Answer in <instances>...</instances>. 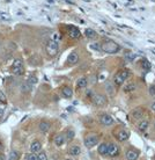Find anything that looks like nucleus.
<instances>
[{
	"mask_svg": "<svg viewBox=\"0 0 155 160\" xmlns=\"http://www.w3.org/2000/svg\"><path fill=\"white\" fill-rule=\"evenodd\" d=\"M4 150V146H3V144H1V143H0V152H1V151Z\"/></svg>",
	"mask_w": 155,
	"mask_h": 160,
	"instance_id": "41",
	"label": "nucleus"
},
{
	"mask_svg": "<svg viewBox=\"0 0 155 160\" xmlns=\"http://www.w3.org/2000/svg\"><path fill=\"white\" fill-rule=\"evenodd\" d=\"M66 160H71V159H66Z\"/></svg>",
	"mask_w": 155,
	"mask_h": 160,
	"instance_id": "43",
	"label": "nucleus"
},
{
	"mask_svg": "<svg viewBox=\"0 0 155 160\" xmlns=\"http://www.w3.org/2000/svg\"><path fill=\"white\" fill-rule=\"evenodd\" d=\"M141 66H143V68H145V70H149L150 68V63L148 62L147 59H143L141 60Z\"/></svg>",
	"mask_w": 155,
	"mask_h": 160,
	"instance_id": "28",
	"label": "nucleus"
},
{
	"mask_svg": "<svg viewBox=\"0 0 155 160\" xmlns=\"http://www.w3.org/2000/svg\"><path fill=\"white\" fill-rule=\"evenodd\" d=\"M68 152H70L71 155H74V157H76V155H79L81 153V148L79 147L77 145H74V146H71Z\"/></svg>",
	"mask_w": 155,
	"mask_h": 160,
	"instance_id": "19",
	"label": "nucleus"
},
{
	"mask_svg": "<svg viewBox=\"0 0 155 160\" xmlns=\"http://www.w3.org/2000/svg\"><path fill=\"white\" fill-rule=\"evenodd\" d=\"M85 35H86V37L93 40V38H95L96 36H97V34H96V31L94 29H92V28H87L86 31H85Z\"/></svg>",
	"mask_w": 155,
	"mask_h": 160,
	"instance_id": "17",
	"label": "nucleus"
},
{
	"mask_svg": "<svg viewBox=\"0 0 155 160\" xmlns=\"http://www.w3.org/2000/svg\"><path fill=\"white\" fill-rule=\"evenodd\" d=\"M21 90H22L23 93L30 92V90H31V85H30V84H28L27 81H25V83H23L22 85H21Z\"/></svg>",
	"mask_w": 155,
	"mask_h": 160,
	"instance_id": "26",
	"label": "nucleus"
},
{
	"mask_svg": "<svg viewBox=\"0 0 155 160\" xmlns=\"http://www.w3.org/2000/svg\"><path fill=\"white\" fill-rule=\"evenodd\" d=\"M0 102L1 103H7V98H6V95L4 92L0 90Z\"/></svg>",
	"mask_w": 155,
	"mask_h": 160,
	"instance_id": "33",
	"label": "nucleus"
},
{
	"mask_svg": "<svg viewBox=\"0 0 155 160\" xmlns=\"http://www.w3.org/2000/svg\"><path fill=\"white\" fill-rule=\"evenodd\" d=\"M118 153H119V147H118L117 144H115V143L109 144V146H108V154L110 157H116V155H118Z\"/></svg>",
	"mask_w": 155,
	"mask_h": 160,
	"instance_id": "8",
	"label": "nucleus"
},
{
	"mask_svg": "<svg viewBox=\"0 0 155 160\" xmlns=\"http://www.w3.org/2000/svg\"><path fill=\"white\" fill-rule=\"evenodd\" d=\"M134 89H135V84L134 83H128V84H126V85H124V87H123V90L125 93L133 92Z\"/></svg>",
	"mask_w": 155,
	"mask_h": 160,
	"instance_id": "20",
	"label": "nucleus"
},
{
	"mask_svg": "<svg viewBox=\"0 0 155 160\" xmlns=\"http://www.w3.org/2000/svg\"><path fill=\"white\" fill-rule=\"evenodd\" d=\"M3 116H4V109L0 108V117H3Z\"/></svg>",
	"mask_w": 155,
	"mask_h": 160,
	"instance_id": "38",
	"label": "nucleus"
},
{
	"mask_svg": "<svg viewBox=\"0 0 155 160\" xmlns=\"http://www.w3.org/2000/svg\"><path fill=\"white\" fill-rule=\"evenodd\" d=\"M45 50H46V53H48L50 57H56L58 51H59V44H58V42H55V41L50 40L46 43Z\"/></svg>",
	"mask_w": 155,
	"mask_h": 160,
	"instance_id": "3",
	"label": "nucleus"
},
{
	"mask_svg": "<svg viewBox=\"0 0 155 160\" xmlns=\"http://www.w3.org/2000/svg\"><path fill=\"white\" fill-rule=\"evenodd\" d=\"M149 94L152 95V96H155V86H150L149 87Z\"/></svg>",
	"mask_w": 155,
	"mask_h": 160,
	"instance_id": "37",
	"label": "nucleus"
},
{
	"mask_svg": "<svg viewBox=\"0 0 155 160\" xmlns=\"http://www.w3.org/2000/svg\"><path fill=\"white\" fill-rule=\"evenodd\" d=\"M100 122L101 124L105 125V127H109V125L113 124V118L110 115H108V114H103V115L100 116Z\"/></svg>",
	"mask_w": 155,
	"mask_h": 160,
	"instance_id": "7",
	"label": "nucleus"
},
{
	"mask_svg": "<svg viewBox=\"0 0 155 160\" xmlns=\"http://www.w3.org/2000/svg\"><path fill=\"white\" fill-rule=\"evenodd\" d=\"M147 127H148V121L147 120H144V121H141L140 123H139V125H138V129L140 131H145L146 129H147Z\"/></svg>",
	"mask_w": 155,
	"mask_h": 160,
	"instance_id": "24",
	"label": "nucleus"
},
{
	"mask_svg": "<svg viewBox=\"0 0 155 160\" xmlns=\"http://www.w3.org/2000/svg\"><path fill=\"white\" fill-rule=\"evenodd\" d=\"M27 160H38L37 154L36 153H30V154L27 155Z\"/></svg>",
	"mask_w": 155,
	"mask_h": 160,
	"instance_id": "34",
	"label": "nucleus"
},
{
	"mask_svg": "<svg viewBox=\"0 0 155 160\" xmlns=\"http://www.w3.org/2000/svg\"><path fill=\"white\" fill-rule=\"evenodd\" d=\"M27 83H28V84H30L31 86H34V85H36V84L38 83V79H37V77H36L35 74H30L29 77H28Z\"/></svg>",
	"mask_w": 155,
	"mask_h": 160,
	"instance_id": "22",
	"label": "nucleus"
},
{
	"mask_svg": "<svg viewBox=\"0 0 155 160\" xmlns=\"http://www.w3.org/2000/svg\"><path fill=\"white\" fill-rule=\"evenodd\" d=\"M101 50L107 53H117L118 51L120 50V47L118 43L113 42V41H111V40H107L101 45Z\"/></svg>",
	"mask_w": 155,
	"mask_h": 160,
	"instance_id": "1",
	"label": "nucleus"
},
{
	"mask_svg": "<svg viewBox=\"0 0 155 160\" xmlns=\"http://www.w3.org/2000/svg\"><path fill=\"white\" fill-rule=\"evenodd\" d=\"M41 150H42V144H41L38 140H34V142L31 143V145H30L31 153H38Z\"/></svg>",
	"mask_w": 155,
	"mask_h": 160,
	"instance_id": "11",
	"label": "nucleus"
},
{
	"mask_svg": "<svg viewBox=\"0 0 155 160\" xmlns=\"http://www.w3.org/2000/svg\"><path fill=\"white\" fill-rule=\"evenodd\" d=\"M135 56H137V55H134V53H127V56H126L125 58L127 60H130V62H132V60L135 59Z\"/></svg>",
	"mask_w": 155,
	"mask_h": 160,
	"instance_id": "36",
	"label": "nucleus"
},
{
	"mask_svg": "<svg viewBox=\"0 0 155 160\" xmlns=\"http://www.w3.org/2000/svg\"><path fill=\"white\" fill-rule=\"evenodd\" d=\"M105 89H107V92L110 95L113 94V88H112V85H111L110 83H105Z\"/></svg>",
	"mask_w": 155,
	"mask_h": 160,
	"instance_id": "30",
	"label": "nucleus"
},
{
	"mask_svg": "<svg viewBox=\"0 0 155 160\" xmlns=\"http://www.w3.org/2000/svg\"><path fill=\"white\" fill-rule=\"evenodd\" d=\"M108 146H109V144H107V143L100 144V146H98V148H97L98 153H100L101 155H108Z\"/></svg>",
	"mask_w": 155,
	"mask_h": 160,
	"instance_id": "16",
	"label": "nucleus"
},
{
	"mask_svg": "<svg viewBox=\"0 0 155 160\" xmlns=\"http://www.w3.org/2000/svg\"><path fill=\"white\" fill-rule=\"evenodd\" d=\"M64 142H65V136L64 135H58L56 136L55 138V144L56 146H61L64 144Z\"/></svg>",
	"mask_w": 155,
	"mask_h": 160,
	"instance_id": "21",
	"label": "nucleus"
},
{
	"mask_svg": "<svg viewBox=\"0 0 155 160\" xmlns=\"http://www.w3.org/2000/svg\"><path fill=\"white\" fill-rule=\"evenodd\" d=\"M0 18L5 21H9L10 20V15L6 14V13H0Z\"/></svg>",
	"mask_w": 155,
	"mask_h": 160,
	"instance_id": "35",
	"label": "nucleus"
},
{
	"mask_svg": "<svg viewBox=\"0 0 155 160\" xmlns=\"http://www.w3.org/2000/svg\"><path fill=\"white\" fill-rule=\"evenodd\" d=\"M75 133L73 130H67V132H66V139L67 140H72L73 138H74Z\"/></svg>",
	"mask_w": 155,
	"mask_h": 160,
	"instance_id": "31",
	"label": "nucleus"
},
{
	"mask_svg": "<svg viewBox=\"0 0 155 160\" xmlns=\"http://www.w3.org/2000/svg\"><path fill=\"white\" fill-rule=\"evenodd\" d=\"M132 115H133V117L134 118H140V117H143V115H144V110L143 109H134L132 111Z\"/></svg>",
	"mask_w": 155,
	"mask_h": 160,
	"instance_id": "23",
	"label": "nucleus"
},
{
	"mask_svg": "<svg viewBox=\"0 0 155 160\" xmlns=\"http://www.w3.org/2000/svg\"><path fill=\"white\" fill-rule=\"evenodd\" d=\"M154 98H155V96H154Z\"/></svg>",
	"mask_w": 155,
	"mask_h": 160,
	"instance_id": "45",
	"label": "nucleus"
},
{
	"mask_svg": "<svg viewBox=\"0 0 155 160\" xmlns=\"http://www.w3.org/2000/svg\"><path fill=\"white\" fill-rule=\"evenodd\" d=\"M50 123L49 122H46V121H42V122L40 123V130H41V132H43V133H46L49 130H50Z\"/></svg>",
	"mask_w": 155,
	"mask_h": 160,
	"instance_id": "14",
	"label": "nucleus"
},
{
	"mask_svg": "<svg viewBox=\"0 0 155 160\" xmlns=\"http://www.w3.org/2000/svg\"><path fill=\"white\" fill-rule=\"evenodd\" d=\"M48 3H50V4H52V3H53V0H48Z\"/></svg>",
	"mask_w": 155,
	"mask_h": 160,
	"instance_id": "42",
	"label": "nucleus"
},
{
	"mask_svg": "<svg viewBox=\"0 0 155 160\" xmlns=\"http://www.w3.org/2000/svg\"><path fill=\"white\" fill-rule=\"evenodd\" d=\"M10 71H12V73H14V74H16V75L23 74L24 68H23V62L22 60L21 59H15L14 63H13L12 67H10Z\"/></svg>",
	"mask_w": 155,
	"mask_h": 160,
	"instance_id": "4",
	"label": "nucleus"
},
{
	"mask_svg": "<svg viewBox=\"0 0 155 160\" xmlns=\"http://www.w3.org/2000/svg\"><path fill=\"white\" fill-rule=\"evenodd\" d=\"M93 103L97 107H101V106H104L107 103V98L104 95H101V94H96L93 96Z\"/></svg>",
	"mask_w": 155,
	"mask_h": 160,
	"instance_id": "6",
	"label": "nucleus"
},
{
	"mask_svg": "<svg viewBox=\"0 0 155 160\" xmlns=\"http://www.w3.org/2000/svg\"><path fill=\"white\" fill-rule=\"evenodd\" d=\"M128 77H130V71H127V70H120V71H118V72L115 74L113 80H115L116 85L119 86V85H123V84L125 83L126 80H127Z\"/></svg>",
	"mask_w": 155,
	"mask_h": 160,
	"instance_id": "2",
	"label": "nucleus"
},
{
	"mask_svg": "<svg viewBox=\"0 0 155 160\" xmlns=\"http://www.w3.org/2000/svg\"><path fill=\"white\" fill-rule=\"evenodd\" d=\"M37 158H38V160H48V155H46L45 152H43V151H40V152H38Z\"/></svg>",
	"mask_w": 155,
	"mask_h": 160,
	"instance_id": "29",
	"label": "nucleus"
},
{
	"mask_svg": "<svg viewBox=\"0 0 155 160\" xmlns=\"http://www.w3.org/2000/svg\"><path fill=\"white\" fill-rule=\"evenodd\" d=\"M87 84H88L87 78L82 77V78H80V79L76 81V87L77 88H85V87H87Z\"/></svg>",
	"mask_w": 155,
	"mask_h": 160,
	"instance_id": "18",
	"label": "nucleus"
},
{
	"mask_svg": "<svg viewBox=\"0 0 155 160\" xmlns=\"http://www.w3.org/2000/svg\"><path fill=\"white\" fill-rule=\"evenodd\" d=\"M19 158H20V153L18 152V151L15 150H12L9 153V160H19Z\"/></svg>",
	"mask_w": 155,
	"mask_h": 160,
	"instance_id": "25",
	"label": "nucleus"
},
{
	"mask_svg": "<svg viewBox=\"0 0 155 160\" xmlns=\"http://www.w3.org/2000/svg\"><path fill=\"white\" fill-rule=\"evenodd\" d=\"M90 48H92L93 50H96V51H102L101 50V45L98 43H92L90 44Z\"/></svg>",
	"mask_w": 155,
	"mask_h": 160,
	"instance_id": "32",
	"label": "nucleus"
},
{
	"mask_svg": "<svg viewBox=\"0 0 155 160\" xmlns=\"http://www.w3.org/2000/svg\"><path fill=\"white\" fill-rule=\"evenodd\" d=\"M154 159H155V157H154Z\"/></svg>",
	"mask_w": 155,
	"mask_h": 160,
	"instance_id": "44",
	"label": "nucleus"
},
{
	"mask_svg": "<svg viewBox=\"0 0 155 160\" xmlns=\"http://www.w3.org/2000/svg\"><path fill=\"white\" fill-rule=\"evenodd\" d=\"M0 160H5V155H4L3 153H1V154H0Z\"/></svg>",
	"mask_w": 155,
	"mask_h": 160,
	"instance_id": "39",
	"label": "nucleus"
},
{
	"mask_svg": "<svg viewBox=\"0 0 155 160\" xmlns=\"http://www.w3.org/2000/svg\"><path fill=\"white\" fill-rule=\"evenodd\" d=\"M77 60H79V55H77V52H71L67 57V64L73 65V64H76Z\"/></svg>",
	"mask_w": 155,
	"mask_h": 160,
	"instance_id": "12",
	"label": "nucleus"
},
{
	"mask_svg": "<svg viewBox=\"0 0 155 160\" xmlns=\"http://www.w3.org/2000/svg\"><path fill=\"white\" fill-rule=\"evenodd\" d=\"M128 137H130V133H128V131L125 130V129L120 130L119 132L117 133V139L119 140V142H125V140L128 139Z\"/></svg>",
	"mask_w": 155,
	"mask_h": 160,
	"instance_id": "10",
	"label": "nucleus"
},
{
	"mask_svg": "<svg viewBox=\"0 0 155 160\" xmlns=\"http://www.w3.org/2000/svg\"><path fill=\"white\" fill-rule=\"evenodd\" d=\"M68 35H70V37L74 38V40H79V38L81 37L80 30L75 27H70V29H68Z\"/></svg>",
	"mask_w": 155,
	"mask_h": 160,
	"instance_id": "9",
	"label": "nucleus"
},
{
	"mask_svg": "<svg viewBox=\"0 0 155 160\" xmlns=\"http://www.w3.org/2000/svg\"><path fill=\"white\" fill-rule=\"evenodd\" d=\"M139 158V152L135 150H128L126 152V159L127 160H137Z\"/></svg>",
	"mask_w": 155,
	"mask_h": 160,
	"instance_id": "13",
	"label": "nucleus"
},
{
	"mask_svg": "<svg viewBox=\"0 0 155 160\" xmlns=\"http://www.w3.org/2000/svg\"><path fill=\"white\" fill-rule=\"evenodd\" d=\"M152 109H153V110H154V111H155V101H154V102L152 103Z\"/></svg>",
	"mask_w": 155,
	"mask_h": 160,
	"instance_id": "40",
	"label": "nucleus"
},
{
	"mask_svg": "<svg viewBox=\"0 0 155 160\" xmlns=\"http://www.w3.org/2000/svg\"><path fill=\"white\" fill-rule=\"evenodd\" d=\"M98 143V137L96 135H88L87 137L85 138V146L88 148L93 147V146H95L96 144Z\"/></svg>",
	"mask_w": 155,
	"mask_h": 160,
	"instance_id": "5",
	"label": "nucleus"
},
{
	"mask_svg": "<svg viewBox=\"0 0 155 160\" xmlns=\"http://www.w3.org/2000/svg\"><path fill=\"white\" fill-rule=\"evenodd\" d=\"M60 35H59V33H57V31H53V33H51V35H50V40L51 41H55V42H59L60 41Z\"/></svg>",
	"mask_w": 155,
	"mask_h": 160,
	"instance_id": "27",
	"label": "nucleus"
},
{
	"mask_svg": "<svg viewBox=\"0 0 155 160\" xmlns=\"http://www.w3.org/2000/svg\"><path fill=\"white\" fill-rule=\"evenodd\" d=\"M61 93H63V96L66 99H70L72 98L73 95V90L71 87H68V86H65V87H63V89H61Z\"/></svg>",
	"mask_w": 155,
	"mask_h": 160,
	"instance_id": "15",
	"label": "nucleus"
}]
</instances>
